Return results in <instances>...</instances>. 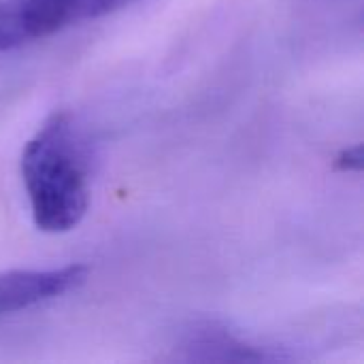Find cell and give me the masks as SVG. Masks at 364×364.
<instances>
[{"instance_id": "5b68a950", "label": "cell", "mask_w": 364, "mask_h": 364, "mask_svg": "<svg viewBox=\"0 0 364 364\" xmlns=\"http://www.w3.org/2000/svg\"><path fill=\"white\" fill-rule=\"evenodd\" d=\"M333 164L341 173H360L363 171V145L346 147L343 151L337 154Z\"/></svg>"}, {"instance_id": "277c9868", "label": "cell", "mask_w": 364, "mask_h": 364, "mask_svg": "<svg viewBox=\"0 0 364 364\" xmlns=\"http://www.w3.org/2000/svg\"><path fill=\"white\" fill-rule=\"evenodd\" d=\"M183 350L194 360H277L279 354H269L258 346L241 341L226 328L215 324H196L186 333Z\"/></svg>"}, {"instance_id": "7a4b0ae2", "label": "cell", "mask_w": 364, "mask_h": 364, "mask_svg": "<svg viewBox=\"0 0 364 364\" xmlns=\"http://www.w3.org/2000/svg\"><path fill=\"white\" fill-rule=\"evenodd\" d=\"M126 0H0V53L119 11Z\"/></svg>"}, {"instance_id": "3957f363", "label": "cell", "mask_w": 364, "mask_h": 364, "mask_svg": "<svg viewBox=\"0 0 364 364\" xmlns=\"http://www.w3.org/2000/svg\"><path fill=\"white\" fill-rule=\"evenodd\" d=\"M87 273L90 271L83 264H68L43 271L0 273V318L26 311L30 307L43 305L77 290L85 284Z\"/></svg>"}, {"instance_id": "6da1fadb", "label": "cell", "mask_w": 364, "mask_h": 364, "mask_svg": "<svg viewBox=\"0 0 364 364\" xmlns=\"http://www.w3.org/2000/svg\"><path fill=\"white\" fill-rule=\"evenodd\" d=\"M19 166L34 226L49 235L77 228L92 196V147L77 119L68 111L45 119Z\"/></svg>"}]
</instances>
